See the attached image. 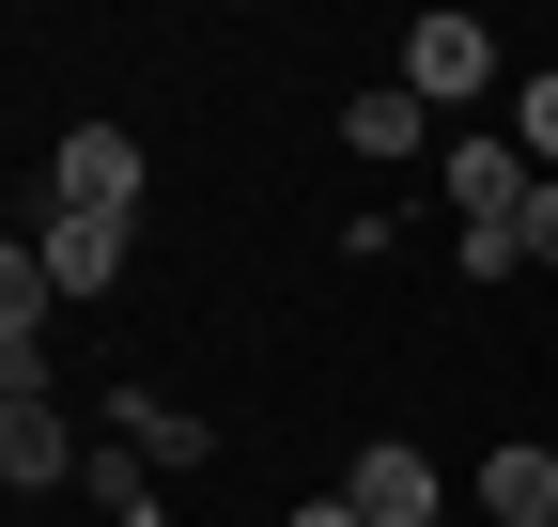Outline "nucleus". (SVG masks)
Returning a JSON list of instances; mask_svg holds the SVG:
<instances>
[{
  "label": "nucleus",
  "instance_id": "nucleus-1",
  "mask_svg": "<svg viewBox=\"0 0 558 527\" xmlns=\"http://www.w3.org/2000/svg\"><path fill=\"white\" fill-rule=\"evenodd\" d=\"M403 94H418V109L497 94V32H481V16H418V32H403Z\"/></svg>",
  "mask_w": 558,
  "mask_h": 527
},
{
  "label": "nucleus",
  "instance_id": "nucleus-2",
  "mask_svg": "<svg viewBox=\"0 0 558 527\" xmlns=\"http://www.w3.org/2000/svg\"><path fill=\"white\" fill-rule=\"evenodd\" d=\"M47 203L62 218H140V140H124V124H78L62 171H47Z\"/></svg>",
  "mask_w": 558,
  "mask_h": 527
},
{
  "label": "nucleus",
  "instance_id": "nucleus-3",
  "mask_svg": "<svg viewBox=\"0 0 558 527\" xmlns=\"http://www.w3.org/2000/svg\"><path fill=\"white\" fill-rule=\"evenodd\" d=\"M435 497H450V481H435V466H418V450H403V434H373V450H357V466H341V512H357V527H435Z\"/></svg>",
  "mask_w": 558,
  "mask_h": 527
},
{
  "label": "nucleus",
  "instance_id": "nucleus-4",
  "mask_svg": "<svg viewBox=\"0 0 558 527\" xmlns=\"http://www.w3.org/2000/svg\"><path fill=\"white\" fill-rule=\"evenodd\" d=\"M62 466H78V434H62L47 372H16V388H0V481H16V497H47Z\"/></svg>",
  "mask_w": 558,
  "mask_h": 527
},
{
  "label": "nucleus",
  "instance_id": "nucleus-5",
  "mask_svg": "<svg viewBox=\"0 0 558 527\" xmlns=\"http://www.w3.org/2000/svg\"><path fill=\"white\" fill-rule=\"evenodd\" d=\"M435 186L465 203V233H497V218H527V186H543V171H527V140H450Z\"/></svg>",
  "mask_w": 558,
  "mask_h": 527
},
{
  "label": "nucleus",
  "instance_id": "nucleus-6",
  "mask_svg": "<svg viewBox=\"0 0 558 527\" xmlns=\"http://www.w3.org/2000/svg\"><path fill=\"white\" fill-rule=\"evenodd\" d=\"M47 280H62V295H109V280H124V218H62V203H47Z\"/></svg>",
  "mask_w": 558,
  "mask_h": 527
},
{
  "label": "nucleus",
  "instance_id": "nucleus-7",
  "mask_svg": "<svg viewBox=\"0 0 558 527\" xmlns=\"http://www.w3.org/2000/svg\"><path fill=\"white\" fill-rule=\"evenodd\" d=\"M481 512H497V527H558V450H497V466H481Z\"/></svg>",
  "mask_w": 558,
  "mask_h": 527
},
{
  "label": "nucleus",
  "instance_id": "nucleus-8",
  "mask_svg": "<svg viewBox=\"0 0 558 527\" xmlns=\"http://www.w3.org/2000/svg\"><path fill=\"white\" fill-rule=\"evenodd\" d=\"M341 140L388 156V171H418V156H435V109H418V94H357V109H341Z\"/></svg>",
  "mask_w": 558,
  "mask_h": 527
},
{
  "label": "nucleus",
  "instance_id": "nucleus-9",
  "mask_svg": "<svg viewBox=\"0 0 558 527\" xmlns=\"http://www.w3.org/2000/svg\"><path fill=\"white\" fill-rule=\"evenodd\" d=\"M47 295H62V280H47V248L16 233V248H0V357H16V372H32V326H47Z\"/></svg>",
  "mask_w": 558,
  "mask_h": 527
},
{
  "label": "nucleus",
  "instance_id": "nucleus-10",
  "mask_svg": "<svg viewBox=\"0 0 558 527\" xmlns=\"http://www.w3.org/2000/svg\"><path fill=\"white\" fill-rule=\"evenodd\" d=\"M109 434L140 450V466H202V419H186V404H156V388H124V404H109Z\"/></svg>",
  "mask_w": 558,
  "mask_h": 527
},
{
  "label": "nucleus",
  "instance_id": "nucleus-11",
  "mask_svg": "<svg viewBox=\"0 0 558 527\" xmlns=\"http://www.w3.org/2000/svg\"><path fill=\"white\" fill-rule=\"evenodd\" d=\"M94 512H109V527H156V466H140V450H124V434L94 450Z\"/></svg>",
  "mask_w": 558,
  "mask_h": 527
},
{
  "label": "nucleus",
  "instance_id": "nucleus-12",
  "mask_svg": "<svg viewBox=\"0 0 558 527\" xmlns=\"http://www.w3.org/2000/svg\"><path fill=\"white\" fill-rule=\"evenodd\" d=\"M512 140H527V171H558V62L527 78V109H512Z\"/></svg>",
  "mask_w": 558,
  "mask_h": 527
},
{
  "label": "nucleus",
  "instance_id": "nucleus-13",
  "mask_svg": "<svg viewBox=\"0 0 558 527\" xmlns=\"http://www.w3.org/2000/svg\"><path fill=\"white\" fill-rule=\"evenodd\" d=\"M512 248H527V264H558V171L527 186V218H512Z\"/></svg>",
  "mask_w": 558,
  "mask_h": 527
},
{
  "label": "nucleus",
  "instance_id": "nucleus-14",
  "mask_svg": "<svg viewBox=\"0 0 558 527\" xmlns=\"http://www.w3.org/2000/svg\"><path fill=\"white\" fill-rule=\"evenodd\" d=\"M279 527H357V512H341V497H311V512H279Z\"/></svg>",
  "mask_w": 558,
  "mask_h": 527
}]
</instances>
